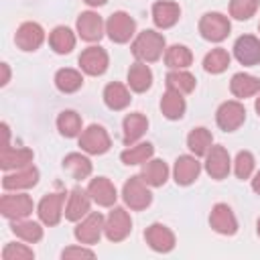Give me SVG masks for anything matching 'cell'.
Wrapping results in <instances>:
<instances>
[{
  "label": "cell",
  "instance_id": "74e56055",
  "mask_svg": "<svg viewBox=\"0 0 260 260\" xmlns=\"http://www.w3.org/2000/svg\"><path fill=\"white\" fill-rule=\"evenodd\" d=\"M167 87L179 93H191L195 89V77L185 69H173L167 73Z\"/></svg>",
  "mask_w": 260,
  "mask_h": 260
},
{
  "label": "cell",
  "instance_id": "e575fe53",
  "mask_svg": "<svg viewBox=\"0 0 260 260\" xmlns=\"http://www.w3.org/2000/svg\"><path fill=\"white\" fill-rule=\"evenodd\" d=\"M10 230H12V234L14 236H18L20 240H24V242H28V244H35V242H39L41 238H43V228H41V223H37V221H30V219H14L12 221V225H10Z\"/></svg>",
  "mask_w": 260,
  "mask_h": 260
},
{
  "label": "cell",
  "instance_id": "ffe728a7",
  "mask_svg": "<svg viewBox=\"0 0 260 260\" xmlns=\"http://www.w3.org/2000/svg\"><path fill=\"white\" fill-rule=\"evenodd\" d=\"M201 173V162L197 160V156H191V154H183L175 160V167H173V177H175V183L177 185H191L195 183V179L199 177Z\"/></svg>",
  "mask_w": 260,
  "mask_h": 260
},
{
  "label": "cell",
  "instance_id": "cb8c5ba5",
  "mask_svg": "<svg viewBox=\"0 0 260 260\" xmlns=\"http://www.w3.org/2000/svg\"><path fill=\"white\" fill-rule=\"evenodd\" d=\"M126 77H128V87H130L132 91H136V93H144V91L150 89V85H152V71H150V67H148L146 63H142V61L132 63Z\"/></svg>",
  "mask_w": 260,
  "mask_h": 260
},
{
  "label": "cell",
  "instance_id": "ac0fdd59",
  "mask_svg": "<svg viewBox=\"0 0 260 260\" xmlns=\"http://www.w3.org/2000/svg\"><path fill=\"white\" fill-rule=\"evenodd\" d=\"M91 197L87 191H83L81 187H73L67 195V205H65V219L69 221H79L81 217H85L89 213V205H91Z\"/></svg>",
  "mask_w": 260,
  "mask_h": 260
},
{
  "label": "cell",
  "instance_id": "4316f807",
  "mask_svg": "<svg viewBox=\"0 0 260 260\" xmlns=\"http://www.w3.org/2000/svg\"><path fill=\"white\" fill-rule=\"evenodd\" d=\"M230 91L236 98H252L260 91V79L250 73H236L230 81Z\"/></svg>",
  "mask_w": 260,
  "mask_h": 260
},
{
  "label": "cell",
  "instance_id": "5b68a950",
  "mask_svg": "<svg viewBox=\"0 0 260 260\" xmlns=\"http://www.w3.org/2000/svg\"><path fill=\"white\" fill-rule=\"evenodd\" d=\"M106 32L114 43H128L136 32V22L128 12H114L106 20Z\"/></svg>",
  "mask_w": 260,
  "mask_h": 260
},
{
  "label": "cell",
  "instance_id": "ab89813d",
  "mask_svg": "<svg viewBox=\"0 0 260 260\" xmlns=\"http://www.w3.org/2000/svg\"><path fill=\"white\" fill-rule=\"evenodd\" d=\"M260 0H230V16L236 20H248L256 14Z\"/></svg>",
  "mask_w": 260,
  "mask_h": 260
},
{
  "label": "cell",
  "instance_id": "83f0119b",
  "mask_svg": "<svg viewBox=\"0 0 260 260\" xmlns=\"http://www.w3.org/2000/svg\"><path fill=\"white\" fill-rule=\"evenodd\" d=\"M185 108H187V104H185L183 93H179V91L167 87V91H165L162 98H160V112L165 114V118H169V120H179V118H183Z\"/></svg>",
  "mask_w": 260,
  "mask_h": 260
},
{
  "label": "cell",
  "instance_id": "f1b7e54d",
  "mask_svg": "<svg viewBox=\"0 0 260 260\" xmlns=\"http://www.w3.org/2000/svg\"><path fill=\"white\" fill-rule=\"evenodd\" d=\"M130 91L124 83H118V81H112L104 87V102L110 110H124L128 104H130Z\"/></svg>",
  "mask_w": 260,
  "mask_h": 260
},
{
  "label": "cell",
  "instance_id": "c3c4849f",
  "mask_svg": "<svg viewBox=\"0 0 260 260\" xmlns=\"http://www.w3.org/2000/svg\"><path fill=\"white\" fill-rule=\"evenodd\" d=\"M256 232H258V236H260V217H258V221H256Z\"/></svg>",
  "mask_w": 260,
  "mask_h": 260
},
{
  "label": "cell",
  "instance_id": "d4e9b609",
  "mask_svg": "<svg viewBox=\"0 0 260 260\" xmlns=\"http://www.w3.org/2000/svg\"><path fill=\"white\" fill-rule=\"evenodd\" d=\"M122 130H124V142L126 144H134L136 140H140L144 136V132L148 130V118L140 112H132L124 118L122 122Z\"/></svg>",
  "mask_w": 260,
  "mask_h": 260
},
{
  "label": "cell",
  "instance_id": "8d00e7d4",
  "mask_svg": "<svg viewBox=\"0 0 260 260\" xmlns=\"http://www.w3.org/2000/svg\"><path fill=\"white\" fill-rule=\"evenodd\" d=\"M230 61H232L230 53H228L225 49L217 47V49H211V51L203 57V69H205L207 73L217 75V73H223V71L230 67Z\"/></svg>",
  "mask_w": 260,
  "mask_h": 260
},
{
  "label": "cell",
  "instance_id": "5bb4252c",
  "mask_svg": "<svg viewBox=\"0 0 260 260\" xmlns=\"http://www.w3.org/2000/svg\"><path fill=\"white\" fill-rule=\"evenodd\" d=\"M63 201H65V193H49L41 199L37 213L45 225H57L61 221V215L65 213Z\"/></svg>",
  "mask_w": 260,
  "mask_h": 260
},
{
  "label": "cell",
  "instance_id": "9c48e42d",
  "mask_svg": "<svg viewBox=\"0 0 260 260\" xmlns=\"http://www.w3.org/2000/svg\"><path fill=\"white\" fill-rule=\"evenodd\" d=\"M104 225H106V217L100 211H91L83 219H79V223L75 225V232L73 234H75L77 242L91 246V244L100 242L102 232H104Z\"/></svg>",
  "mask_w": 260,
  "mask_h": 260
},
{
  "label": "cell",
  "instance_id": "2e32d148",
  "mask_svg": "<svg viewBox=\"0 0 260 260\" xmlns=\"http://www.w3.org/2000/svg\"><path fill=\"white\" fill-rule=\"evenodd\" d=\"M234 57L242 65H258L260 63V39L254 35H242L234 43Z\"/></svg>",
  "mask_w": 260,
  "mask_h": 260
},
{
  "label": "cell",
  "instance_id": "277c9868",
  "mask_svg": "<svg viewBox=\"0 0 260 260\" xmlns=\"http://www.w3.org/2000/svg\"><path fill=\"white\" fill-rule=\"evenodd\" d=\"M79 146L87 154H104L110 150L112 140H110V134L104 126L91 124L79 134Z\"/></svg>",
  "mask_w": 260,
  "mask_h": 260
},
{
  "label": "cell",
  "instance_id": "1f68e13d",
  "mask_svg": "<svg viewBox=\"0 0 260 260\" xmlns=\"http://www.w3.org/2000/svg\"><path fill=\"white\" fill-rule=\"evenodd\" d=\"M55 85L59 91L63 93H73L77 91L81 85H83V75L81 71L77 69H71V67H63L55 73Z\"/></svg>",
  "mask_w": 260,
  "mask_h": 260
},
{
  "label": "cell",
  "instance_id": "d6a6232c",
  "mask_svg": "<svg viewBox=\"0 0 260 260\" xmlns=\"http://www.w3.org/2000/svg\"><path fill=\"white\" fill-rule=\"evenodd\" d=\"M211 144H213V136H211V132H209L207 128H203V126L193 128V130L189 132V136H187V146H189V150H191L195 156H205L207 150L211 148Z\"/></svg>",
  "mask_w": 260,
  "mask_h": 260
},
{
  "label": "cell",
  "instance_id": "44dd1931",
  "mask_svg": "<svg viewBox=\"0 0 260 260\" xmlns=\"http://www.w3.org/2000/svg\"><path fill=\"white\" fill-rule=\"evenodd\" d=\"M87 193L102 207H112L116 203V199H118L116 187H114V183L108 177H95V179H91L89 185H87Z\"/></svg>",
  "mask_w": 260,
  "mask_h": 260
},
{
  "label": "cell",
  "instance_id": "3957f363",
  "mask_svg": "<svg viewBox=\"0 0 260 260\" xmlns=\"http://www.w3.org/2000/svg\"><path fill=\"white\" fill-rule=\"evenodd\" d=\"M232 30V24H230V18L221 12H207L201 16L199 20V32L205 41H211V43H221Z\"/></svg>",
  "mask_w": 260,
  "mask_h": 260
},
{
  "label": "cell",
  "instance_id": "9a60e30c",
  "mask_svg": "<svg viewBox=\"0 0 260 260\" xmlns=\"http://www.w3.org/2000/svg\"><path fill=\"white\" fill-rule=\"evenodd\" d=\"M45 41V30L39 22H22L16 28L14 43L22 51H37Z\"/></svg>",
  "mask_w": 260,
  "mask_h": 260
},
{
  "label": "cell",
  "instance_id": "ee69618b",
  "mask_svg": "<svg viewBox=\"0 0 260 260\" xmlns=\"http://www.w3.org/2000/svg\"><path fill=\"white\" fill-rule=\"evenodd\" d=\"M0 69H2V79H0V85H6L8 79H10V69H8V63H0Z\"/></svg>",
  "mask_w": 260,
  "mask_h": 260
},
{
  "label": "cell",
  "instance_id": "d590c367",
  "mask_svg": "<svg viewBox=\"0 0 260 260\" xmlns=\"http://www.w3.org/2000/svg\"><path fill=\"white\" fill-rule=\"evenodd\" d=\"M165 63L171 69H187L193 63V55L185 45H171L165 51Z\"/></svg>",
  "mask_w": 260,
  "mask_h": 260
},
{
  "label": "cell",
  "instance_id": "603a6c76",
  "mask_svg": "<svg viewBox=\"0 0 260 260\" xmlns=\"http://www.w3.org/2000/svg\"><path fill=\"white\" fill-rule=\"evenodd\" d=\"M32 150L30 148H12L10 144L8 146H2V152H0V167L4 171H16V169H22L26 165L32 162Z\"/></svg>",
  "mask_w": 260,
  "mask_h": 260
},
{
  "label": "cell",
  "instance_id": "7a4b0ae2",
  "mask_svg": "<svg viewBox=\"0 0 260 260\" xmlns=\"http://www.w3.org/2000/svg\"><path fill=\"white\" fill-rule=\"evenodd\" d=\"M148 187H150V185H148L140 175L130 177V179L124 183V187H122V199H124V203H126L130 209H134V211L146 209V207L152 203V193H150Z\"/></svg>",
  "mask_w": 260,
  "mask_h": 260
},
{
  "label": "cell",
  "instance_id": "f546056e",
  "mask_svg": "<svg viewBox=\"0 0 260 260\" xmlns=\"http://www.w3.org/2000/svg\"><path fill=\"white\" fill-rule=\"evenodd\" d=\"M63 169L73 177V179H77V181H81V179H87L89 175H91V160L85 156V154H81V152H69L65 158H63Z\"/></svg>",
  "mask_w": 260,
  "mask_h": 260
},
{
  "label": "cell",
  "instance_id": "30bf717a",
  "mask_svg": "<svg viewBox=\"0 0 260 260\" xmlns=\"http://www.w3.org/2000/svg\"><path fill=\"white\" fill-rule=\"evenodd\" d=\"M230 167H232V160H230V154L223 146L219 144H211V148L207 150L205 154V171L211 179L215 181H221L230 175Z\"/></svg>",
  "mask_w": 260,
  "mask_h": 260
},
{
  "label": "cell",
  "instance_id": "4dcf8cb0",
  "mask_svg": "<svg viewBox=\"0 0 260 260\" xmlns=\"http://www.w3.org/2000/svg\"><path fill=\"white\" fill-rule=\"evenodd\" d=\"M49 45L55 53L59 55H67L73 51L75 47V35L69 26H55L49 35Z\"/></svg>",
  "mask_w": 260,
  "mask_h": 260
},
{
  "label": "cell",
  "instance_id": "836d02e7",
  "mask_svg": "<svg viewBox=\"0 0 260 260\" xmlns=\"http://www.w3.org/2000/svg\"><path fill=\"white\" fill-rule=\"evenodd\" d=\"M154 154V146L150 142H138V144H130L126 150H122L120 158L124 165H144L150 156Z\"/></svg>",
  "mask_w": 260,
  "mask_h": 260
},
{
  "label": "cell",
  "instance_id": "60d3db41",
  "mask_svg": "<svg viewBox=\"0 0 260 260\" xmlns=\"http://www.w3.org/2000/svg\"><path fill=\"white\" fill-rule=\"evenodd\" d=\"M254 167H256V160H254V154L250 150H240L236 154V160H234V173L238 179H250L252 173H254Z\"/></svg>",
  "mask_w": 260,
  "mask_h": 260
},
{
  "label": "cell",
  "instance_id": "7402d4cb",
  "mask_svg": "<svg viewBox=\"0 0 260 260\" xmlns=\"http://www.w3.org/2000/svg\"><path fill=\"white\" fill-rule=\"evenodd\" d=\"M181 16V8L177 2L171 0H158L152 4V20L158 28H171L177 24Z\"/></svg>",
  "mask_w": 260,
  "mask_h": 260
},
{
  "label": "cell",
  "instance_id": "4fadbf2b",
  "mask_svg": "<svg viewBox=\"0 0 260 260\" xmlns=\"http://www.w3.org/2000/svg\"><path fill=\"white\" fill-rule=\"evenodd\" d=\"M104 32H106V24H104V20H102V16L98 12L87 10V12H81L77 16V35L83 41L95 43V41H100L104 37Z\"/></svg>",
  "mask_w": 260,
  "mask_h": 260
},
{
  "label": "cell",
  "instance_id": "6da1fadb",
  "mask_svg": "<svg viewBox=\"0 0 260 260\" xmlns=\"http://www.w3.org/2000/svg\"><path fill=\"white\" fill-rule=\"evenodd\" d=\"M165 37L156 30H142L138 32V37L134 39L132 43V55L142 61V63H152V61H158L160 55L165 53Z\"/></svg>",
  "mask_w": 260,
  "mask_h": 260
},
{
  "label": "cell",
  "instance_id": "bcb514c9",
  "mask_svg": "<svg viewBox=\"0 0 260 260\" xmlns=\"http://www.w3.org/2000/svg\"><path fill=\"white\" fill-rule=\"evenodd\" d=\"M85 4H89V6H104L108 0H83Z\"/></svg>",
  "mask_w": 260,
  "mask_h": 260
},
{
  "label": "cell",
  "instance_id": "f35d334b",
  "mask_svg": "<svg viewBox=\"0 0 260 260\" xmlns=\"http://www.w3.org/2000/svg\"><path fill=\"white\" fill-rule=\"evenodd\" d=\"M57 128L65 138H75L81 134V116L73 110H63L57 118Z\"/></svg>",
  "mask_w": 260,
  "mask_h": 260
},
{
  "label": "cell",
  "instance_id": "7dc6e473",
  "mask_svg": "<svg viewBox=\"0 0 260 260\" xmlns=\"http://www.w3.org/2000/svg\"><path fill=\"white\" fill-rule=\"evenodd\" d=\"M254 108H256V114L260 116V95L256 98V104H254Z\"/></svg>",
  "mask_w": 260,
  "mask_h": 260
},
{
  "label": "cell",
  "instance_id": "52a82bcc",
  "mask_svg": "<svg viewBox=\"0 0 260 260\" xmlns=\"http://www.w3.org/2000/svg\"><path fill=\"white\" fill-rule=\"evenodd\" d=\"M244 120H246V108H244V104H240L238 100H228V102H223V104L217 108V112H215V122H217V126H219L221 130H225V132L238 130V128L244 124Z\"/></svg>",
  "mask_w": 260,
  "mask_h": 260
},
{
  "label": "cell",
  "instance_id": "ba28073f",
  "mask_svg": "<svg viewBox=\"0 0 260 260\" xmlns=\"http://www.w3.org/2000/svg\"><path fill=\"white\" fill-rule=\"evenodd\" d=\"M132 230V219L130 213L124 207H114L108 217H106V225H104V234L110 242H122L128 238Z\"/></svg>",
  "mask_w": 260,
  "mask_h": 260
},
{
  "label": "cell",
  "instance_id": "7c38bea8",
  "mask_svg": "<svg viewBox=\"0 0 260 260\" xmlns=\"http://www.w3.org/2000/svg\"><path fill=\"white\" fill-rule=\"evenodd\" d=\"M77 61H79L81 71L87 73V75H93V77L106 73L108 63H110L108 53L102 47H87V49H83Z\"/></svg>",
  "mask_w": 260,
  "mask_h": 260
},
{
  "label": "cell",
  "instance_id": "d6986e66",
  "mask_svg": "<svg viewBox=\"0 0 260 260\" xmlns=\"http://www.w3.org/2000/svg\"><path fill=\"white\" fill-rule=\"evenodd\" d=\"M144 240L154 252H171L175 248V234L162 223H150L144 230Z\"/></svg>",
  "mask_w": 260,
  "mask_h": 260
},
{
  "label": "cell",
  "instance_id": "f6af8a7d",
  "mask_svg": "<svg viewBox=\"0 0 260 260\" xmlns=\"http://www.w3.org/2000/svg\"><path fill=\"white\" fill-rule=\"evenodd\" d=\"M252 189L260 195V171H258V173L254 175V179H252Z\"/></svg>",
  "mask_w": 260,
  "mask_h": 260
},
{
  "label": "cell",
  "instance_id": "681fc988",
  "mask_svg": "<svg viewBox=\"0 0 260 260\" xmlns=\"http://www.w3.org/2000/svg\"><path fill=\"white\" fill-rule=\"evenodd\" d=\"M258 30H260V24H258Z\"/></svg>",
  "mask_w": 260,
  "mask_h": 260
},
{
  "label": "cell",
  "instance_id": "8992f818",
  "mask_svg": "<svg viewBox=\"0 0 260 260\" xmlns=\"http://www.w3.org/2000/svg\"><path fill=\"white\" fill-rule=\"evenodd\" d=\"M32 199L26 193H6L0 199V213L8 219H24L32 213Z\"/></svg>",
  "mask_w": 260,
  "mask_h": 260
},
{
  "label": "cell",
  "instance_id": "b9f144b4",
  "mask_svg": "<svg viewBox=\"0 0 260 260\" xmlns=\"http://www.w3.org/2000/svg\"><path fill=\"white\" fill-rule=\"evenodd\" d=\"M2 258L4 260H30V258H35V252L24 244L8 242L2 250Z\"/></svg>",
  "mask_w": 260,
  "mask_h": 260
},
{
  "label": "cell",
  "instance_id": "7bdbcfd3",
  "mask_svg": "<svg viewBox=\"0 0 260 260\" xmlns=\"http://www.w3.org/2000/svg\"><path fill=\"white\" fill-rule=\"evenodd\" d=\"M93 250L89 248H83V246H69L61 252V258L63 260H71V258H93Z\"/></svg>",
  "mask_w": 260,
  "mask_h": 260
},
{
  "label": "cell",
  "instance_id": "e0dca14e",
  "mask_svg": "<svg viewBox=\"0 0 260 260\" xmlns=\"http://www.w3.org/2000/svg\"><path fill=\"white\" fill-rule=\"evenodd\" d=\"M39 181V171L32 165H26L22 169H16L12 173H6L2 179V187L6 191H20V189H30Z\"/></svg>",
  "mask_w": 260,
  "mask_h": 260
},
{
  "label": "cell",
  "instance_id": "8fae6325",
  "mask_svg": "<svg viewBox=\"0 0 260 260\" xmlns=\"http://www.w3.org/2000/svg\"><path fill=\"white\" fill-rule=\"evenodd\" d=\"M209 225L221 236H234L238 232V219L228 203H215L211 207Z\"/></svg>",
  "mask_w": 260,
  "mask_h": 260
},
{
  "label": "cell",
  "instance_id": "484cf974",
  "mask_svg": "<svg viewBox=\"0 0 260 260\" xmlns=\"http://www.w3.org/2000/svg\"><path fill=\"white\" fill-rule=\"evenodd\" d=\"M140 177L150 185V187H162L169 179V167L165 160L160 158H148L144 165H142V171H140Z\"/></svg>",
  "mask_w": 260,
  "mask_h": 260
}]
</instances>
